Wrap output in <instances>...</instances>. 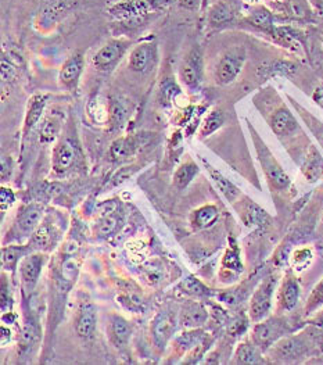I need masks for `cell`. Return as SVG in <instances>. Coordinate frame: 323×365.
<instances>
[{"instance_id": "cell-1", "label": "cell", "mask_w": 323, "mask_h": 365, "mask_svg": "<svg viewBox=\"0 0 323 365\" xmlns=\"http://www.w3.org/2000/svg\"><path fill=\"white\" fill-rule=\"evenodd\" d=\"M248 130L251 133V139L258 156V161L264 170V174L267 177V181L270 183L272 190L283 192L290 187V177L286 174V171L282 168V165L277 163V160L272 155L270 148L265 145V142L261 139L258 132L253 128V125L248 123Z\"/></svg>"}, {"instance_id": "cell-2", "label": "cell", "mask_w": 323, "mask_h": 365, "mask_svg": "<svg viewBox=\"0 0 323 365\" xmlns=\"http://www.w3.org/2000/svg\"><path fill=\"white\" fill-rule=\"evenodd\" d=\"M292 332L293 327L290 325V321L279 314L257 322L251 334V340L263 353H267L276 341L290 335Z\"/></svg>"}, {"instance_id": "cell-3", "label": "cell", "mask_w": 323, "mask_h": 365, "mask_svg": "<svg viewBox=\"0 0 323 365\" xmlns=\"http://www.w3.org/2000/svg\"><path fill=\"white\" fill-rule=\"evenodd\" d=\"M176 0H120L111 3L108 14L120 21H128L146 17L175 4Z\"/></svg>"}, {"instance_id": "cell-4", "label": "cell", "mask_w": 323, "mask_h": 365, "mask_svg": "<svg viewBox=\"0 0 323 365\" xmlns=\"http://www.w3.org/2000/svg\"><path fill=\"white\" fill-rule=\"evenodd\" d=\"M314 347V336L301 332L297 335H287L276 341L270 350V357L279 363H293L305 357Z\"/></svg>"}, {"instance_id": "cell-5", "label": "cell", "mask_w": 323, "mask_h": 365, "mask_svg": "<svg viewBox=\"0 0 323 365\" xmlns=\"http://www.w3.org/2000/svg\"><path fill=\"white\" fill-rule=\"evenodd\" d=\"M247 60V52L242 46H235L223 53L218 61L214 78L218 85L226 86L235 82L242 73L244 63Z\"/></svg>"}, {"instance_id": "cell-6", "label": "cell", "mask_w": 323, "mask_h": 365, "mask_svg": "<svg viewBox=\"0 0 323 365\" xmlns=\"http://www.w3.org/2000/svg\"><path fill=\"white\" fill-rule=\"evenodd\" d=\"M131 46H132L131 39H127V38L111 39L93 54L92 64L100 73H110L125 57V54L131 49Z\"/></svg>"}, {"instance_id": "cell-7", "label": "cell", "mask_w": 323, "mask_h": 365, "mask_svg": "<svg viewBox=\"0 0 323 365\" xmlns=\"http://www.w3.org/2000/svg\"><path fill=\"white\" fill-rule=\"evenodd\" d=\"M276 287H277V278L275 275H268L261 281V284L253 293L250 309H248V315L253 322L257 324L270 317Z\"/></svg>"}, {"instance_id": "cell-8", "label": "cell", "mask_w": 323, "mask_h": 365, "mask_svg": "<svg viewBox=\"0 0 323 365\" xmlns=\"http://www.w3.org/2000/svg\"><path fill=\"white\" fill-rule=\"evenodd\" d=\"M203 67V53L198 45H194L179 66V81L189 91L194 92L200 88L204 71Z\"/></svg>"}, {"instance_id": "cell-9", "label": "cell", "mask_w": 323, "mask_h": 365, "mask_svg": "<svg viewBox=\"0 0 323 365\" xmlns=\"http://www.w3.org/2000/svg\"><path fill=\"white\" fill-rule=\"evenodd\" d=\"M159 45L156 41H144L134 46L131 51L128 66L131 71L137 74L150 73L159 61Z\"/></svg>"}, {"instance_id": "cell-10", "label": "cell", "mask_w": 323, "mask_h": 365, "mask_svg": "<svg viewBox=\"0 0 323 365\" xmlns=\"http://www.w3.org/2000/svg\"><path fill=\"white\" fill-rule=\"evenodd\" d=\"M179 317L172 312H160L152 321V339L159 350H164L176 332Z\"/></svg>"}, {"instance_id": "cell-11", "label": "cell", "mask_w": 323, "mask_h": 365, "mask_svg": "<svg viewBox=\"0 0 323 365\" xmlns=\"http://www.w3.org/2000/svg\"><path fill=\"white\" fill-rule=\"evenodd\" d=\"M301 294V287L296 277L289 272L282 279L276 293V312L286 314L293 312L298 304Z\"/></svg>"}, {"instance_id": "cell-12", "label": "cell", "mask_w": 323, "mask_h": 365, "mask_svg": "<svg viewBox=\"0 0 323 365\" xmlns=\"http://www.w3.org/2000/svg\"><path fill=\"white\" fill-rule=\"evenodd\" d=\"M85 58L80 51L73 53L61 66L58 73V83L63 89L68 92H77L82 73H83Z\"/></svg>"}, {"instance_id": "cell-13", "label": "cell", "mask_w": 323, "mask_h": 365, "mask_svg": "<svg viewBox=\"0 0 323 365\" xmlns=\"http://www.w3.org/2000/svg\"><path fill=\"white\" fill-rule=\"evenodd\" d=\"M42 217H43V207L41 205L33 203L23 207L14 221L13 232L16 237L17 239L31 237L32 234L38 230V227L42 224L41 222Z\"/></svg>"}, {"instance_id": "cell-14", "label": "cell", "mask_w": 323, "mask_h": 365, "mask_svg": "<svg viewBox=\"0 0 323 365\" xmlns=\"http://www.w3.org/2000/svg\"><path fill=\"white\" fill-rule=\"evenodd\" d=\"M46 260L48 257L45 253H33V255H27L21 261V265H20L21 281H23V287L27 292H32L36 287Z\"/></svg>"}, {"instance_id": "cell-15", "label": "cell", "mask_w": 323, "mask_h": 365, "mask_svg": "<svg viewBox=\"0 0 323 365\" xmlns=\"http://www.w3.org/2000/svg\"><path fill=\"white\" fill-rule=\"evenodd\" d=\"M270 127L272 132L279 138H289L293 136L300 130V125L297 123L296 117L293 113L286 107L280 106L270 114Z\"/></svg>"}, {"instance_id": "cell-16", "label": "cell", "mask_w": 323, "mask_h": 365, "mask_svg": "<svg viewBox=\"0 0 323 365\" xmlns=\"http://www.w3.org/2000/svg\"><path fill=\"white\" fill-rule=\"evenodd\" d=\"M75 156L77 150L73 142L68 139H60L54 145L52 153V167L54 173L64 174L65 171H68L75 161Z\"/></svg>"}, {"instance_id": "cell-17", "label": "cell", "mask_w": 323, "mask_h": 365, "mask_svg": "<svg viewBox=\"0 0 323 365\" xmlns=\"http://www.w3.org/2000/svg\"><path fill=\"white\" fill-rule=\"evenodd\" d=\"M97 312L92 303L82 304L75 319V332L78 338L83 340L92 339L96 332Z\"/></svg>"}, {"instance_id": "cell-18", "label": "cell", "mask_w": 323, "mask_h": 365, "mask_svg": "<svg viewBox=\"0 0 323 365\" xmlns=\"http://www.w3.org/2000/svg\"><path fill=\"white\" fill-rule=\"evenodd\" d=\"M108 339L117 349L125 347L131 336H132V327L131 324L121 315H111L107 327Z\"/></svg>"}, {"instance_id": "cell-19", "label": "cell", "mask_w": 323, "mask_h": 365, "mask_svg": "<svg viewBox=\"0 0 323 365\" xmlns=\"http://www.w3.org/2000/svg\"><path fill=\"white\" fill-rule=\"evenodd\" d=\"M301 171L308 182L314 183L322 180L323 157L315 146L312 145L308 146L307 155L301 163Z\"/></svg>"}, {"instance_id": "cell-20", "label": "cell", "mask_w": 323, "mask_h": 365, "mask_svg": "<svg viewBox=\"0 0 323 365\" xmlns=\"http://www.w3.org/2000/svg\"><path fill=\"white\" fill-rule=\"evenodd\" d=\"M238 14L236 7L229 1H218L208 9L207 24L211 28H221L235 21Z\"/></svg>"}, {"instance_id": "cell-21", "label": "cell", "mask_w": 323, "mask_h": 365, "mask_svg": "<svg viewBox=\"0 0 323 365\" xmlns=\"http://www.w3.org/2000/svg\"><path fill=\"white\" fill-rule=\"evenodd\" d=\"M208 313L203 304L197 302H186L179 313V324L184 328L194 329L206 324Z\"/></svg>"}, {"instance_id": "cell-22", "label": "cell", "mask_w": 323, "mask_h": 365, "mask_svg": "<svg viewBox=\"0 0 323 365\" xmlns=\"http://www.w3.org/2000/svg\"><path fill=\"white\" fill-rule=\"evenodd\" d=\"M46 105H48L46 95H33L28 101L26 118H24V125H23L24 136H27L28 133L39 124V121L42 120V115L45 113Z\"/></svg>"}, {"instance_id": "cell-23", "label": "cell", "mask_w": 323, "mask_h": 365, "mask_svg": "<svg viewBox=\"0 0 323 365\" xmlns=\"http://www.w3.org/2000/svg\"><path fill=\"white\" fill-rule=\"evenodd\" d=\"M142 140L137 135H127V136H121L117 138L110 148V157L114 161H121V160H127L129 157L134 156L136 150L139 149Z\"/></svg>"}, {"instance_id": "cell-24", "label": "cell", "mask_w": 323, "mask_h": 365, "mask_svg": "<svg viewBox=\"0 0 323 365\" xmlns=\"http://www.w3.org/2000/svg\"><path fill=\"white\" fill-rule=\"evenodd\" d=\"M232 363H235V364H260V363H264L263 351L253 343V340H245L236 347Z\"/></svg>"}, {"instance_id": "cell-25", "label": "cell", "mask_w": 323, "mask_h": 365, "mask_svg": "<svg viewBox=\"0 0 323 365\" xmlns=\"http://www.w3.org/2000/svg\"><path fill=\"white\" fill-rule=\"evenodd\" d=\"M54 243H55V235H54L53 228L48 222H43L31 236L29 247L39 252H46L54 247Z\"/></svg>"}, {"instance_id": "cell-26", "label": "cell", "mask_w": 323, "mask_h": 365, "mask_svg": "<svg viewBox=\"0 0 323 365\" xmlns=\"http://www.w3.org/2000/svg\"><path fill=\"white\" fill-rule=\"evenodd\" d=\"M128 118V107L124 101L114 98L108 102L107 123L110 130H118Z\"/></svg>"}, {"instance_id": "cell-27", "label": "cell", "mask_w": 323, "mask_h": 365, "mask_svg": "<svg viewBox=\"0 0 323 365\" xmlns=\"http://www.w3.org/2000/svg\"><path fill=\"white\" fill-rule=\"evenodd\" d=\"M218 218H219V211L216 206L207 205L193 211L190 217V222L194 230H206L213 227L218 221Z\"/></svg>"}, {"instance_id": "cell-28", "label": "cell", "mask_w": 323, "mask_h": 365, "mask_svg": "<svg viewBox=\"0 0 323 365\" xmlns=\"http://www.w3.org/2000/svg\"><path fill=\"white\" fill-rule=\"evenodd\" d=\"M297 67L290 61H270L258 68V76L261 78L272 77H290L296 73Z\"/></svg>"}, {"instance_id": "cell-29", "label": "cell", "mask_w": 323, "mask_h": 365, "mask_svg": "<svg viewBox=\"0 0 323 365\" xmlns=\"http://www.w3.org/2000/svg\"><path fill=\"white\" fill-rule=\"evenodd\" d=\"M240 217H242L244 224L248 227H263L270 220L268 214L251 200H247L243 205Z\"/></svg>"}, {"instance_id": "cell-30", "label": "cell", "mask_w": 323, "mask_h": 365, "mask_svg": "<svg viewBox=\"0 0 323 365\" xmlns=\"http://www.w3.org/2000/svg\"><path fill=\"white\" fill-rule=\"evenodd\" d=\"M61 132V118L55 114L45 117L39 127V142L43 145H52Z\"/></svg>"}, {"instance_id": "cell-31", "label": "cell", "mask_w": 323, "mask_h": 365, "mask_svg": "<svg viewBox=\"0 0 323 365\" xmlns=\"http://www.w3.org/2000/svg\"><path fill=\"white\" fill-rule=\"evenodd\" d=\"M206 167H207V171H210V175H211L214 183H216V187H218V189L221 190V193L226 197V200H228L229 203H235V202L238 200V197L240 196L239 187H238L236 185H233V183L231 182L226 177H223L219 171L214 170L211 165L206 164Z\"/></svg>"}, {"instance_id": "cell-32", "label": "cell", "mask_w": 323, "mask_h": 365, "mask_svg": "<svg viewBox=\"0 0 323 365\" xmlns=\"http://www.w3.org/2000/svg\"><path fill=\"white\" fill-rule=\"evenodd\" d=\"M31 247L27 246H4L1 249V267L4 271H14L18 265V262L21 259H24L27 256Z\"/></svg>"}, {"instance_id": "cell-33", "label": "cell", "mask_w": 323, "mask_h": 365, "mask_svg": "<svg viewBox=\"0 0 323 365\" xmlns=\"http://www.w3.org/2000/svg\"><path fill=\"white\" fill-rule=\"evenodd\" d=\"M245 21L250 26H255L261 31L275 34V26H273V16L268 9L265 7H255L254 10H251L248 13V16L245 17Z\"/></svg>"}, {"instance_id": "cell-34", "label": "cell", "mask_w": 323, "mask_h": 365, "mask_svg": "<svg viewBox=\"0 0 323 365\" xmlns=\"http://www.w3.org/2000/svg\"><path fill=\"white\" fill-rule=\"evenodd\" d=\"M290 103L296 108L298 115L301 117V120L307 124V127L314 133V136L317 138V140L319 142V145L323 149V123H321L315 115H312L309 111H307L302 106L298 105L293 98H289Z\"/></svg>"}, {"instance_id": "cell-35", "label": "cell", "mask_w": 323, "mask_h": 365, "mask_svg": "<svg viewBox=\"0 0 323 365\" xmlns=\"http://www.w3.org/2000/svg\"><path fill=\"white\" fill-rule=\"evenodd\" d=\"M223 124H225V114H223L221 110H218V108L211 110V111L207 114V117L204 118V121L201 123V128H200V132H198L200 139H204V138L211 136V135L219 130Z\"/></svg>"}, {"instance_id": "cell-36", "label": "cell", "mask_w": 323, "mask_h": 365, "mask_svg": "<svg viewBox=\"0 0 323 365\" xmlns=\"http://www.w3.org/2000/svg\"><path fill=\"white\" fill-rule=\"evenodd\" d=\"M197 174H198V167H197L196 163H193V161L184 163L176 170V173L174 174V185H175V187H178L181 190L185 189L189 183L194 180V177Z\"/></svg>"}, {"instance_id": "cell-37", "label": "cell", "mask_w": 323, "mask_h": 365, "mask_svg": "<svg viewBox=\"0 0 323 365\" xmlns=\"http://www.w3.org/2000/svg\"><path fill=\"white\" fill-rule=\"evenodd\" d=\"M222 267L225 271H229L232 274H240L244 269L243 267L242 259H240V252L238 245L233 242L229 249L226 250L223 260H222Z\"/></svg>"}, {"instance_id": "cell-38", "label": "cell", "mask_w": 323, "mask_h": 365, "mask_svg": "<svg viewBox=\"0 0 323 365\" xmlns=\"http://www.w3.org/2000/svg\"><path fill=\"white\" fill-rule=\"evenodd\" d=\"M321 307H323V278L312 289L311 294L307 299L305 307H304V314L307 317L317 313Z\"/></svg>"}, {"instance_id": "cell-39", "label": "cell", "mask_w": 323, "mask_h": 365, "mask_svg": "<svg viewBox=\"0 0 323 365\" xmlns=\"http://www.w3.org/2000/svg\"><path fill=\"white\" fill-rule=\"evenodd\" d=\"M118 228H120V218L117 215L110 214L97 222L96 234L102 237H108V236L114 235L118 231Z\"/></svg>"}, {"instance_id": "cell-40", "label": "cell", "mask_w": 323, "mask_h": 365, "mask_svg": "<svg viewBox=\"0 0 323 365\" xmlns=\"http://www.w3.org/2000/svg\"><path fill=\"white\" fill-rule=\"evenodd\" d=\"M201 343V334L197 331H190L182 334L178 339H176V346L178 349H181L182 351L197 347V344Z\"/></svg>"}, {"instance_id": "cell-41", "label": "cell", "mask_w": 323, "mask_h": 365, "mask_svg": "<svg viewBox=\"0 0 323 365\" xmlns=\"http://www.w3.org/2000/svg\"><path fill=\"white\" fill-rule=\"evenodd\" d=\"M178 95H181V89L174 81H165L162 83V89H160L162 103L169 105L174 99H176Z\"/></svg>"}, {"instance_id": "cell-42", "label": "cell", "mask_w": 323, "mask_h": 365, "mask_svg": "<svg viewBox=\"0 0 323 365\" xmlns=\"http://www.w3.org/2000/svg\"><path fill=\"white\" fill-rule=\"evenodd\" d=\"M312 257H314V255H312V252L309 249H300V250L295 252V255L292 257V262H293L295 269L296 271L305 269L311 264Z\"/></svg>"}, {"instance_id": "cell-43", "label": "cell", "mask_w": 323, "mask_h": 365, "mask_svg": "<svg viewBox=\"0 0 323 365\" xmlns=\"http://www.w3.org/2000/svg\"><path fill=\"white\" fill-rule=\"evenodd\" d=\"M182 287L185 289V292L189 294H194V296H203L207 294V287H204L198 279H194L193 277L188 278Z\"/></svg>"}, {"instance_id": "cell-44", "label": "cell", "mask_w": 323, "mask_h": 365, "mask_svg": "<svg viewBox=\"0 0 323 365\" xmlns=\"http://www.w3.org/2000/svg\"><path fill=\"white\" fill-rule=\"evenodd\" d=\"M0 205H1V215L6 212V210L10 209L11 207V205L14 203V200H16V196H14V193H13V190L11 189H9V187H1V190H0Z\"/></svg>"}, {"instance_id": "cell-45", "label": "cell", "mask_w": 323, "mask_h": 365, "mask_svg": "<svg viewBox=\"0 0 323 365\" xmlns=\"http://www.w3.org/2000/svg\"><path fill=\"white\" fill-rule=\"evenodd\" d=\"M175 4L188 11L204 10V0H176Z\"/></svg>"}, {"instance_id": "cell-46", "label": "cell", "mask_w": 323, "mask_h": 365, "mask_svg": "<svg viewBox=\"0 0 323 365\" xmlns=\"http://www.w3.org/2000/svg\"><path fill=\"white\" fill-rule=\"evenodd\" d=\"M16 76H17L16 67L10 61L3 58L1 60V81H3V83L7 81H11Z\"/></svg>"}, {"instance_id": "cell-47", "label": "cell", "mask_w": 323, "mask_h": 365, "mask_svg": "<svg viewBox=\"0 0 323 365\" xmlns=\"http://www.w3.org/2000/svg\"><path fill=\"white\" fill-rule=\"evenodd\" d=\"M247 329V321L244 318H238L233 321V324H231L229 327V332L235 336L242 335L243 332Z\"/></svg>"}, {"instance_id": "cell-48", "label": "cell", "mask_w": 323, "mask_h": 365, "mask_svg": "<svg viewBox=\"0 0 323 365\" xmlns=\"http://www.w3.org/2000/svg\"><path fill=\"white\" fill-rule=\"evenodd\" d=\"M13 171V161L10 157H1V180L6 181Z\"/></svg>"}, {"instance_id": "cell-49", "label": "cell", "mask_w": 323, "mask_h": 365, "mask_svg": "<svg viewBox=\"0 0 323 365\" xmlns=\"http://www.w3.org/2000/svg\"><path fill=\"white\" fill-rule=\"evenodd\" d=\"M9 290L10 289H9L7 282L3 279V282H1V310L3 312H6L7 303H10V292Z\"/></svg>"}, {"instance_id": "cell-50", "label": "cell", "mask_w": 323, "mask_h": 365, "mask_svg": "<svg viewBox=\"0 0 323 365\" xmlns=\"http://www.w3.org/2000/svg\"><path fill=\"white\" fill-rule=\"evenodd\" d=\"M312 99H314V102H315L317 105L319 106L321 108H323V86H319V88H317V89L314 91Z\"/></svg>"}, {"instance_id": "cell-51", "label": "cell", "mask_w": 323, "mask_h": 365, "mask_svg": "<svg viewBox=\"0 0 323 365\" xmlns=\"http://www.w3.org/2000/svg\"><path fill=\"white\" fill-rule=\"evenodd\" d=\"M309 324H312L314 327L323 328V312L322 313L318 314V315H315L314 318H311V319H309Z\"/></svg>"}, {"instance_id": "cell-52", "label": "cell", "mask_w": 323, "mask_h": 365, "mask_svg": "<svg viewBox=\"0 0 323 365\" xmlns=\"http://www.w3.org/2000/svg\"><path fill=\"white\" fill-rule=\"evenodd\" d=\"M207 1H208V0H204V10L207 9Z\"/></svg>"}, {"instance_id": "cell-53", "label": "cell", "mask_w": 323, "mask_h": 365, "mask_svg": "<svg viewBox=\"0 0 323 365\" xmlns=\"http://www.w3.org/2000/svg\"><path fill=\"white\" fill-rule=\"evenodd\" d=\"M115 1H120V0H111V3H115Z\"/></svg>"}]
</instances>
